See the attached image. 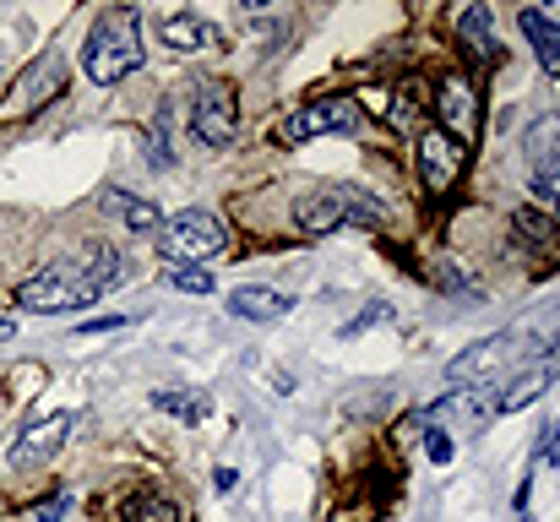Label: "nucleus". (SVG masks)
<instances>
[{
	"instance_id": "obj_22",
	"label": "nucleus",
	"mask_w": 560,
	"mask_h": 522,
	"mask_svg": "<svg viewBox=\"0 0 560 522\" xmlns=\"http://www.w3.org/2000/svg\"><path fill=\"white\" fill-rule=\"evenodd\" d=\"M148 159H153L159 170L175 164V148H170V115H164V109H159V126L148 131Z\"/></svg>"
},
{
	"instance_id": "obj_24",
	"label": "nucleus",
	"mask_w": 560,
	"mask_h": 522,
	"mask_svg": "<svg viewBox=\"0 0 560 522\" xmlns=\"http://www.w3.org/2000/svg\"><path fill=\"white\" fill-rule=\"evenodd\" d=\"M534 196L560 201V159H550V164H534Z\"/></svg>"
},
{
	"instance_id": "obj_3",
	"label": "nucleus",
	"mask_w": 560,
	"mask_h": 522,
	"mask_svg": "<svg viewBox=\"0 0 560 522\" xmlns=\"http://www.w3.org/2000/svg\"><path fill=\"white\" fill-rule=\"evenodd\" d=\"M294 223L305 234H332V229H349V223L354 229H381L386 207L360 185H327V190H316V196H305L294 207Z\"/></svg>"
},
{
	"instance_id": "obj_31",
	"label": "nucleus",
	"mask_w": 560,
	"mask_h": 522,
	"mask_svg": "<svg viewBox=\"0 0 560 522\" xmlns=\"http://www.w3.org/2000/svg\"><path fill=\"white\" fill-rule=\"evenodd\" d=\"M234 479H240V474H234V468H218V474H212V485H218V490H223V496H229V490H234Z\"/></svg>"
},
{
	"instance_id": "obj_5",
	"label": "nucleus",
	"mask_w": 560,
	"mask_h": 522,
	"mask_svg": "<svg viewBox=\"0 0 560 522\" xmlns=\"http://www.w3.org/2000/svg\"><path fill=\"white\" fill-rule=\"evenodd\" d=\"M223 223H218V212H207V207H186V212H175V218H164V229H159V256L180 272L190 262H207V256H218L223 251Z\"/></svg>"
},
{
	"instance_id": "obj_23",
	"label": "nucleus",
	"mask_w": 560,
	"mask_h": 522,
	"mask_svg": "<svg viewBox=\"0 0 560 522\" xmlns=\"http://www.w3.org/2000/svg\"><path fill=\"white\" fill-rule=\"evenodd\" d=\"M170 283L180 294H212V272L207 267H180V272H170Z\"/></svg>"
},
{
	"instance_id": "obj_19",
	"label": "nucleus",
	"mask_w": 560,
	"mask_h": 522,
	"mask_svg": "<svg viewBox=\"0 0 560 522\" xmlns=\"http://www.w3.org/2000/svg\"><path fill=\"white\" fill-rule=\"evenodd\" d=\"M528 159H534V164H550V159H560V120H556V115L534 120V131H528Z\"/></svg>"
},
{
	"instance_id": "obj_29",
	"label": "nucleus",
	"mask_w": 560,
	"mask_h": 522,
	"mask_svg": "<svg viewBox=\"0 0 560 522\" xmlns=\"http://www.w3.org/2000/svg\"><path fill=\"white\" fill-rule=\"evenodd\" d=\"M66 512H71V496H55L38 507V522H66Z\"/></svg>"
},
{
	"instance_id": "obj_15",
	"label": "nucleus",
	"mask_w": 560,
	"mask_h": 522,
	"mask_svg": "<svg viewBox=\"0 0 560 522\" xmlns=\"http://www.w3.org/2000/svg\"><path fill=\"white\" fill-rule=\"evenodd\" d=\"M55 88H60V55H44L22 82H16V104H27V109H38L44 98H55Z\"/></svg>"
},
{
	"instance_id": "obj_18",
	"label": "nucleus",
	"mask_w": 560,
	"mask_h": 522,
	"mask_svg": "<svg viewBox=\"0 0 560 522\" xmlns=\"http://www.w3.org/2000/svg\"><path fill=\"white\" fill-rule=\"evenodd\" d=\"M120 522H180V512L164 496H137V501L120 507Z\"/></svg>"
},
{
	"instance_id": "obj_26",
	"label": "nucleus",
	"mask_w": 560,
	"mask_h": 522,
	"mask_svg": "<svg viewBox=\"0 0 560 522\" xmlns=\"http://www.w3.org/2000/svg\"><path fill=\"white\" fill-rule=\"evenodd\" d=\"M11 386H16L22 397H33V392L44 386V364H16V370H11Z\"/></svg>"
},
{
	"instance_id": "obj_1",
	"label": "nucleus",
	"mask_w": 560,
	"mask_h": 522,
	"mask_svg": "<svg viewBox=\"0 0 560 522\" xmlns=\"http://www.w3.org/2000/svg\"><path fill=\"white\" fill-rule=\"evenodd\" d=\"M115 283H126V262L115 251L60 256V262H44L33 278H22L16 305L33 316H60V311H82V305L104 300Z\"/></svg>"
},
{
	"instance_id": "obj_21",
	"label": "nucleus",
	"mask_w": 560,
	"mask_h": 522,
	"mask_svg": "<svg viewBox=\"0 0 560 522\" xmlns=\"http://www.w3.org/2000/svg\"><path fill=\"white\" fill-rule=\"evenodd\" d=\"M512 229H517V234H523L528 245H545V251H550V240H556V234H560L556 223H550L545 212H534V207H523V212H512Z\"/></svg>"
},
{
	"instance_id": "obj_7",
	"label": "nucleus",
	"mask_w": 560,
	"mask_h": 522,
	"mask_svg": "<svg viewBox=\"0 0 560 522\" xmlns=\"http://www.w3.org/2000/svg\"><path fill=\"white\" fill-rule=\"evenodd\" d=\"M360 131H365L360 98H354V93H327V98L294 109L278 137H283V142H311V137H360Z\"/></svg>"
},
{
	"instance_id": "obj_13",
	"label": "nucleus",
	"mask_w": 560,
	"mask_h": 522,
	"mask_svg": "<svg viewBox=\"0 0 560 522\" xmlns=\"http://www.w3.org/2000/svg\"><path fill=\"white\" fill-rule=\"evenodd\" d=\"M457 38L474 60H495V33H490V5H463L457 11Z\"/></svg>"
},
{
	"instance_id": "obj_25",
	"label": "nucleus",
	"mask_w": 560,
	"mask_h": 522,
	"mask_svg": "<svg viewBox=\"0 0 560 522\" xmlns=\"http://www.w3.org/2000/svg\"><path fill=\"white\" fill-rule=\"evenodd\" d=\"M556 457H560V419H550L539 430V441H534V463H556Z\"/></svg>"
},
{
	"instance_id": "obj_17",
	"label": "nucleus",
	"mask_w": 560,
	"mask_h": 522,
	"mask_svg": "<svg viewBox=\"0 0 560 522\" xmlns=\"http://www.w3.org/2000/svg\"><path fill=\"white\" fill-rule=\"evenodd\" d=\"M545 386H550V375L534 364L528 375H517V381H506V386L495 392V414H517V408H528V403H534Z\"/></svg>"
},
{
	"instance_id": "obj_20",
	"label": "nucleus",
	"mask_w": 560,
	"mask_h": 522,
	"mask_svg": "<svg viewBox=\"0 0 560 522\" xmlns=\"http://www.w3.org/2000/svg\"><path fill=\"white\" fill-rule=\"evenodd\" d=\"M153 408H164V414H180V419H201L207 414V397L201 392H180V386H170V392H153Z\"/></svg>"
},
{
	"instance_id": "obj_6",
	"label": "nucleus",
	"mask_w": 560,
	"mask_h": 522,
	"mask_svg": "<svg viewBox=\"0 0 560 522\" xmlns=\"http://www.w3.org/2000/svg\"><path fill=\"white\" fill-rule=\"evenodd\" d=\"M234 131H240V98H234V88L229 82H196V93H190V142L196 148H207V153H218V148H229L234 142Z\"/></svg>"
},
{
	"instance_id": "obj_28",
	"label": "nucleus",
	"mask_w": 560,
	"mask_h": 522,
	"mask_svg": "<svg viewBox=\"0 0 560 522\" xmlns=\"http://www.w3.org/2000/svg\"><path fill=\"white\" fill-rule=\"evenodd\" d=\"M424 452H430V463H452V436L446 430H424Z\"/></svg>"
},
{
	"instance_id": "obj_27",
	"label": "nucleus",
	"mask_w": 560,
	"mask_h": 522,
	"mask_svg": "<svg viewBox=\"0 0 560 522\" xmlns=\"http://www.w3.org/2000/svg\"><path fill=\"white\" fill-rule=\"evenodd\" d=\"M375 322H392V305H371V311H360L349 327H343V338H360L365 327H375Z\"/></svg>"
},
{
	"instance_id": "obj_16",
	"label": "nucleus",
	"mask_w": 560,
	"mask_h": 522,
	"mask_svg": "<svg viewBox=\"0 0 560 522\" xmlns=\"http://www.w3.org/2000/svg\"><path fill=\"white\" fill-rule=\"evenodd\" d=\"M104 207H109L126 229H137V234H153V229H159V207L142 201V196H131V190H104Z\"/></svg>"
},
{
	"instance_id": "obj_10",
	"label": "nucleus",
	"mask_w": 560,
	"mask_h": 522,
	"mask_svg": "<svg viewBox=\"0 0 560 522\" xmlns=\"http://www.w3.org/2000/svg\"><path fill=\"white\" fill-rule=\"evenodd\" d=\"M66 436H71V414H44L38 425H27V430L11 441V468H16V474L44 468V463L66 446Z\"/></svg>"
},
{
	"instance_id": "obj_32",
	"label": "nucleus",
	"mask_w": 560,
	"mask_h": 522,
	"mask_svg": "<svg viewBox=\"0 0 560 522\" xmlns=\"http://www.w3.org/2000/svg\"><path fill=\"white\" fill-rule=\"evenodd\" d=\"M11 333H16V327H11V322H5V316H0V344H5V338H11Z\"/></svg>"
},
{
	"instance_id": "obj_12",
	"label": "nucleus",
	"mask_w": 560,
	"mask_h": 522,
	"mask_svg": "<svg viewBox=\"0 0 560 522\" xmlns=\"http://www.w3.org/2000/svg\"><path fill=\"white\" fill-rule=\"evenodd\" d=\"M159 38H164L170 49L190 55V49H207V44H218V27H212L201 11H170V16L159 22Z\"/></svg>"
},
{
	"instance_id": "obj_11",
	"label": "nucleus",
	"mask_w": 560,
	"mask_h": 522,
	"mask_svg": "<svg viewBox=\"0 0 560 522\" xmlns=\"http://www.w3.org/2000/svg\"><path fill=\"white\" fill-rule=\"evenodd\" d=\"M229 316H240V322H278V316H289V294H278L267 283H240L229 294Z\"/></svg>"
},
{
	"instance_id": "obj_2",
	"label": "nucleus",
	"mask_w": 560,
	"mask_h": 522,
	"mask_svg": "<svg viewBox=\"0 0 560 522\" xmlns=\"http://www.w3.org/2000/svg\"><path fill=\"white\" fill-rule=\"evenodd\" d=\"M82 66L98 88H115L126 82L137 66H142V33H137V11L131 5H115L93 22L88 44H82Z\"/></svg>"
},
{
	"instance_id": "obj_14",
	"label": "nucleus",
	"mask_w": 560,
	"mask_h": 522,
	"mask_svg": "<svg viewBox=\"0 0 560 522\" xmlns=\"http://www.w3.org/2000/svg\"><path fill=\"white\" fill-rule=\"evenodd\" d=\"M517 27L534 38V55H539V66L545 71H560V27L545 16V11H523L517 16Z\"/></svg>"
},
{
	"instance_id": "obj_30",
	"label": "nucleus",
	"mask_w": 560,
	"mask_h": 522,
	"mask_svg": "<svg viewBox=\"0 0 560 522\" xmlns=\"http://www.w3.org/2000/svg\"><path fill=\"white\" fill-rule=\"evenodd\" d=\"M115 327H126V316H93V322H82L77 333H88V338H93V333H115Z\"/></svg>"
},
{
	"instance_id": "obj_4",
	"label": "nucleus",
	"mask_w": 560,
	"mask_h": 522,
	"mask_svg": "<svg viewBox=\"0 0 560 522\" xmlns=\"http://www.w3.org/2000/svg\"><path fill=\"white\" fill-rule=\"evenodd\" d=\"M528 353H534V348H528V333H495V338H485V344L463 348V353L446 364V381L463 386V392H490V386H501V375L517 370Z\"/></svg>"
},
{
	"instance_id": "obj_8",
	"label": "nucleus",
	"mask_w": 560,
	"mask_h": 522,
	"mask_svg": "<svg viewBox=\"0 0 560 522\" xmlns=\"http://www.w3.org/2000/svg\"><path fill=\"white\" fill-rule=\"evenodd\" d=\"M435 120H441V131L452 137V142H474L479 137V126H485V93H479V82L468 77V71H446L441 82H435Z\"/></svg>"
},
{
	"instance_id": "obj_9",
	"label": "nucleus",
	"mask_w": 560,
	"mask_h": 522,
	"mask_svg": "<svg viewBox=\"0 0 560 522\" xmlns=\"http://www.w3.org/2000/svg\"><path fill=\"white\" fill-rule=\"evenodd\" d=\"M413 170H419V185L430 190V196H452L457 185H463V170H468V148L463 142H452L441 126L430 131H419L413 137Z\"/></svg>"
}]
</instances>
